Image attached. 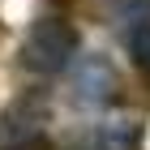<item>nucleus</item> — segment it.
I'll use <instances>...</instances> for the list:
<instances>
[{"label": "nucleus", "mask_w": 150, "mask_h": 150, "mask_svg": "<svg viewBox=\"0 0 150 150\" xmlns=\"http://www.w3.org/2000/svg\"><path fill=\"white\" fill-rule=\"evenodd\" d=\"M73 94L77 103H90V107H103L116 99V73L103 56H86L73 69Z\"/></svg>", "instance_id": "f03ea898"}, {"label": "nucleus", "mask_w": 150, "mask_h": 150, "mask_svg": "<svg viewBox=\"0 0 150 150\" xmlns=\"http://www.w3.org/2000/svg\"><path fill=\"white\" fill-rule=\"evenodd\" d=\"M142 146V129L137 125H99L94 129V150H137Z\"/></svg>", "instance_id": "20e7f679"}, {"label": "nucleus", "mask_w": 150, "mask_h": 150, "mask_svg": "<svg viewBox=\"0 0 150 150\" xmlns=\"http://www.w3.org/2000/svg\"><path fill=\"white\" fill-rule=\"evenodd\" d=\"M129 56H133V64L142 73H150V13L129 26Z\"/></svg>", "instance_id": "39448f33"}, {"label": "nucleus", "mask_w": 150, "mask_h": 150, "mask_svg": "<svg viewBox=\"0 0 150 150\" xmlns=\"http://www.w3.org/2000/svg\"><path fill=\"white\" fill-rule=\"evenodd\" d=\"M9 150H56V146H52V142H47L43 133H35V137H22V142H13Z\"/></svg>", "instance_id": "423d86ee"}, {"label": "nucleus", "mask_w": 150, "mask_h": 150, "mask_svg": "<svg viewBox=\"0 0 150 150\" xmlns=\"http://www.w3.org/2000/svg\"><path fill=\"white\" fill-rule=\"evenodd\" d=\"M77 30H73L64 17H39L30 30H26L22 39V52H17V60H22L30 73H43V77H56V73H64L77 60Z\"/></svg>", "instance_id": "f257e3e1"}, {"label": "nucleus", "mask_w": 150, "mask_h": 150, "mask_svg": "<svg viewBox=\"0 0 150 150\" xmlns=\"http://www.w3.org/2000/svg\"><path fill=\"white\" fill-rule=\"evenodd\" d=\"M43 103L39 99H22V103H13L9 112L0 116V137L4 142H22V137H35V133H43Z\"/></svg>", "instance_id": "7ed1b4c3"}]
</instances>
